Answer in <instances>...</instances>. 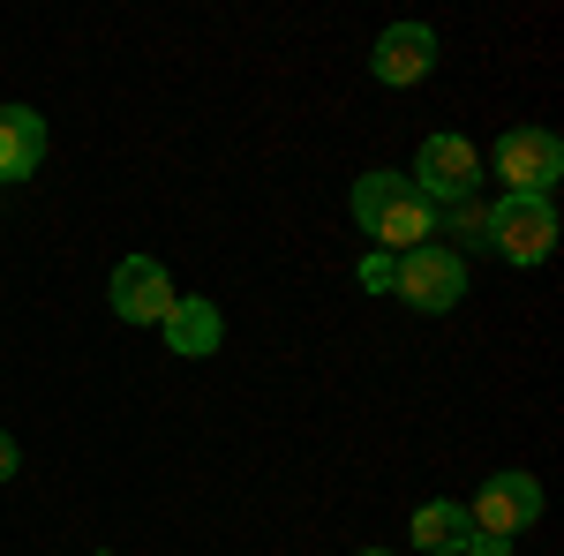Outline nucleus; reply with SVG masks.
<instances>
[{
    "label": "nucleus",
    "mask_w": 564,
    "mask_h": 556,
    "mask_svg": "<svg viewBox=\"0 0 564 556\" xmlns=\"http://www.w3.org/2000/svg\"><path fill=\"white\" fill-rule=\"evenodd\" d=\"M354 226L377 241V257H406L436 233V204L406 173H361L354 181Z\"/></svg>",
    "instance_id": "1"
},
{
    "label": "nucleus",
    "mask_w": 564,
    "mask_h": 556,
    "mask_svg": "<svg viewBox=\"0 0 564 556\" xmlns=\"http://www.w3.org/2000/svg\"><path fill=\"white\" fill-rule=\"evenodd\" d=\"M391 294L406 308H422V316H444V308L467 301V257L444 249V241H422V249L391 257Z\"/></svg>",
    "instance_id": "2"
},
{
    "label": "nucleus",
    "mask_w": 564,
    "mask_h": 556,
    "mask_svg": "<svg viewBox=\"0 0 564 556\" xmlns=\"http://www.w3.org/2000/svg\"><path fill=\"white\" fill-rule=\"evenodd\" d=\"M534 519H542V481H534V473H520V467L489 473V481L475 489V504H467L475 542H497V549H512Z\"/></svg>",
    "instance_id": "3"
},
{
    "label": "nucleus",
    "mask_w": 564,
    "mask_h": 556,
    "mask_svg": "<svg viewBox=\"0 0 564 556\" xmlns=\"http://www.w3.org/2000/svg\"><path fill=\"white\" fill-rule=\"evenodd\" d=\"M481 241L505 263H542L557 249V211H550V196H505V204H489V233H481Z\"/></svg>",
    "instance_id": "4"
},
{
    "label": "nucleus",
    "mask_w": 564,
    "mask_h": 556,
    "mask_svg": "<svg viewBox=\"0 0 564 556\" xmlns=\"http://www.w3.org/2000/svg\"><path fill=\"white\" fill-rule=\"evenodd\" d=\"M497 173L512 181V196H550L564 181V143L550 129H512L497 143Z\"/></svg>",
    "instance_id": "5"
},
{
    "label": "nucleus",
    "mask_w": 564,
    "mask_h": 556,
    "mask_svg": "<svg viewBox=\"0 0 564 556\" xmlns=\"http://www.w3.org/2000/svg\"><path fill=\"white\" fill-rule=\"evenodd\" d=\"M475 173H481V151L467 135H430L406 181H414L430 204H452V196H475Z\"/></svg>",
    "instance_id": "6"
},
{
    "label": "nucleus",
    "mask_w": 564,
    "mask_h": 556,
    "mask_svg": "<svg viewBox=\"0 0 564 556\" xmlns=\"http://www.w3.org/2000/svg\"><path fill=\"white\" fill-rule=\"evenodd\" d=\"M174 279H166V263L159 257H129L113 271V316L121 324H166L174 316Z\"/></svg>",
    "instance_id": "7"
},
{
    "label": "nucleus",
    "mask_w": 564,
    "mask_h": 556,
    "mask_svg": "<svg viewBox=\"0 0 564 556\" xmlns=\"http://www.w3.org/2000/svg\"><path fill=\"white\" fill-rule=\"evenodd\" d=\"M369 68H377V84L414 90L436 68V31H422V23H391L384 39H377V53H369Z\"/></svg>",
    "instance_id": "8"
},
{
    "label": "nucleus",
    "mask_w": 564,
    "mask_h": 556,
    "mask_svg": "<svg viewBox=\"0 0 564 556\" xmlns=\"http://www.w3.org/2000/svg\"><path fill=\"white\" fill-rule=\"evenodd\" d=\"M45 159V121L31 106H0V181H23Z\"/></svg>",
    "instance_id": "9"
},
{
    "label": "nucleus",
    "mask_w": 564,
    "mask_h": 556,
    "mask_svg": "<svg viewBox=\"0 0 564 556\" xmlns=\"http://www.w3.org/2000/svg\"><path fill=\"white\" fill-rule=\"evenodd\" d=\"M159 331H166V346H174L181 361H204V353H218V339H226L218 301H174V316H166Z\"/></svg>",
    "instance_id": "10"
},
{
    "label": "nucleus",
    "mask_w": 564,
    "mask_h": 556,
    "mask_svg": "<svg viewBox=\"0 0 564 556\" xmlns=\"http://www.w3.org/2000/svg\"><path fill=\"white\" fill-rule=\"evenodd\" d=\"M414 542H422L430 556H467V542H475L467 504H459V497H436V504H422V512H414Z\"/></svg>",
    "instance_id": "11"
},
{
    "label": "nucleus",
    "mask_w": 564,
    "mask_h": 556,
    "mask_svg": "<svg viewBox=\"0 0 564 556\" xmlns=\"http://www.w3.org/2000/svg\"><path fill=\"white\" fill-rule=\"evenodd\" d=\"M436 226L467 249V241H481V233H489V204H481V196H452V204H436Z\"/></svg>",
    "instance_id": "12"
},
{
    "label": "nucleus",
    "mask_w": 564,
    "mask_h": 556,
    "mask_svg": "<svg viewBox=\"0 0 564 556\" xmlns=\"http://www.w3.org/2000/svg\"><path fill=\"white\" fill-rule=\"evenodd\" d=\"M361 286H369V294H391V257H369V263H361Z\"/></svg>",
    "instance_id": "13"
},
{
    "label": "nucleus",
    "mask_w": 564,
    "mask_h": 556,
    "mask_svg": "<svg viewBox=\"0 0 564 556\" xmlns=\"http://www.w3.org/2000/svg\"><path fill=\"white\" fill-rule=\"evenodd\" d=\"M15 459H23V451H15V436H0V481H15Z\"/></svg>",
    "instance_id": "14"
},
{
    "label": "nucleus",
    "mask_w": 564,
    "mask_h": 556,
    "mask_svg": "<svg viewBox=\"0 0 564 556\" xmlns=\"http://www.w3.org/2000/svg\"><path fill=\"white\" fill-rule=\"evenodd\" d=\"M361 556H391V549H361Z\"/></svg>",
    "instance_id": "15"
}]
</instances>
